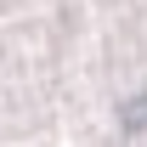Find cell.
Wrapping results in <instances>:
<instances>
[{"instance_id":"cell-1","label":"cell","mask_w":147,"mask_h":147,"mask_svg":"<svg viewBox=\"0 0 147 147\" xmlns=\"http://www.w3.org/2000/svg\"><path fill=\"white\" fill-rule=\"evenodd\" d=\"M119 125L125 130H147V96H130L125 108H119Z\"/></svg>"}]
</instances>
